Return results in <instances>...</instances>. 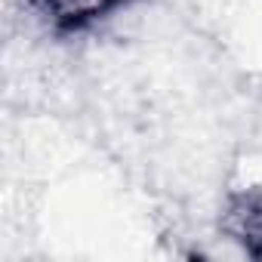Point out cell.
I'll list each match as a JSON object with an SVG mask.
<instances>
[{
	"label": "cell",
	"mask_w": 262,
	"mask_h": 262,
	"mask_svg": "<svg viewBox=\"0 0 262 262\" xmlns=\"http://www.w3.org/2000/svg\"><path fill=\"white\" fill-rule=\"evenodd\" d=\"M59 28H83L114 13L126 0H34Z\"/></svg>",
	"instance_id": "obj_1"
}]
</instances>
